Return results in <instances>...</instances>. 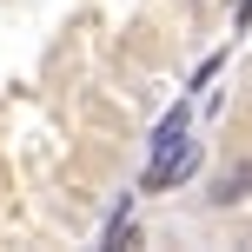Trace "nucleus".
I'll return each mask as SVG.
<instances>
[{
    "mask_svg": "<svg viewBox=\"0 0 252 252\" xmlns=\"http://www.w3.org/2000/svg\"><path fill=\"white\" fill-rule=\"evenodd\" d=\"M252 199V159H226L213 173V186H206V206L213 213H232V206H246Z\"/></svg>",
    "mask_w": 252,
    "mask_h": 252,
    "instance_id": "nucleus-1",
    "label": "nucleus"
},
{
    "mask_svg": "<svg viewBox=\"0 0 252 252\" xmlns=\"http://www.w3.org/2000/svg\"><path fill=\"white\" fill-rule=\"evenodd\" d=\"M192 7H206V0H192Z\"/></svg>",
    "mask_w": 252,
    "mask_h": 252,
    "instance_id": "nucleus-2",
    "label": "nucleus"
}]
</instances>
